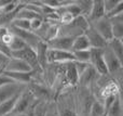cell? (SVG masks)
<instances>
[{
  "label": "cell",
  "instance_id": "2e32d148",
  "mask_svg": "<svg viewBox=\"0 0 123 116\" xmlns=\"http://www.w3.org/2000/svg\"><path fill=\"white\" fill-rule=\"evenodd\" d=\"M21 92L16 93V95L13 96L12 98H10V99H8L6 101H4L3 103L0 104V116H9L12 113L13 109H14V105H15V103H16Z\"/></svg>",
  "mask_w": 123,
  "mask_h": 116
},
{
  "label": "cell",
  "instance_id": "4316f807",
  "mask_svg": "<svg viewBox=\"0 0 123 116\" xmlns=\"http://www.w3.org/2000/svg\"><path fill=\"white\" fill-rule=\"evenodd\" d=\"M74 67H76L77 74H78L79 77H80V76L87 69V67L90 66L89 63H81V62H76V61L74 62Z\"/></svg>",
  "mask_w": 123,
  "mask_h": 116
},
{
  "label": "cell",
  "instance_id": "7a4b0ae2",
  "mask_svg": "<svg viewBox=\"0 0 123 116\" xmlns=\"http://www.w3.org/2000/svg\"><path fill=\"white\" fill-rule=\"evenodd\" d=\"M8 28L11 30V33H13L16 37L22 39V40L25 42L26 46H28L29 48H31V49H34V50L36 49L38 43L40 42V41H42L34 32H31V30L18 29V28L14 27V26H12V25H10Z\"/></svg>",
  "mask_w": 123,
  "mask_h": 116
},
{
  "label": "cell",
  "instance_id": "e0dca14e",
  "mask_svg": "<svg viewBox=\"0 0 123 116\" xmlns=\"http://www.w3.org/2000/svg\"><path fill=\"white\" fill-rule=\"evenodd\" d=\"M107 47L111 50V52L119 59V61L123 64V42H122V40L112 38L111 40H109L107 42Z\"/></svg>",
  "mask_w": 123,
  "mask_h": 116
},
{
  "label": "cell",
  "instance_id": "44dd1931",
  "mask_svg": "<svg viewBox=\"0 0 123 116\" xmlns=\"http://www.w3.org/2000/svg\"><path fill=\"white\" fill-rule=\"evenodd\" d=\"M74 56V61L76 62H81V63H89L91 60V50H81V51H74L72 52Z\"/></svg>",
  "mask_w": 123,
  "mask_h": 116
},
{
  "label": "cell",
  "instance_id": "5bb4252c",
  "mask_svg": "<svg viewBox=\"0 0 123 116\" xmlns=\"http://www.w3.org/2000/svg\"><path fill=\"white\" fill-rule=\"evenodd\" d=\"M112 26V38L122 40L123 39V13L109 19Z\"/></svg>",
  "mask_w": 123,
  "mask_h": 116
},
{
  "label": "cell",
  "instance_id": "603a6c76",
  "mask_svg": "<svg viewBox=\"0 0 123 116\" xmlns=\"http://www.w3.org/2000/svg\"><path fill=\"white\" fill-rule=\"evenodd\" d=\"M105 114H106V112H105V108L103 105V103L100 101L94 100L93 104L90 109L89 116H103Z\"/></svg>",
  "mask_w": 123,
  "mask_h": 116
},
{
  "label": "cell",
  "instance_id": "52a82bcc",
  "mask_svg": "<svg viewBox=\"0 0 123 116\" xmlns=\"http://www.w3.org/2000/svg\"><path fill=\"white\" fill-rule=\"evenodd\" d=\"M74 38L67 36H57L56 38L48 41L47 46L51 50H62V51H71L72 41Z\"/></svg>",
  "mask_w": 123,
  "mask_h": 116
},
{
  "label": "cell",
  "instance_id": "f1b7e54d",
  "mask_svg": "<svg viewBox=\"0 0 123 116\" xmlns=\"http://www.w3.org/2000/svg\"><path fill=\"white\" fill-rule=\"evenodd\" d=\"M43 23V17H37V19H34L32 21H30V30L31 32H36Z\"/></svg>",
  "mask_w": 123,
  "mask_h": 116
},
{
  "label": "cell",
  "instance_id": "cb8c5ba5",
  "mask_svg": "<svg viewBox=\"0 0 123 116\" xmlns=\"http://www.w3.org/2000/svg\"><path fill=\"white\" fill-rule=\"evenodd\" d=\"M76 3L78 4V7L80 8L81 13H82L83 16L87 17L90 11H91L93 1H92V0H90V1H89V0H80V1H76Z\"/></svg>",
  "mask_w": 123,
  "mask_h": 116
},
{
  "label": "cell",
  "instance_id": "5b68a950",
  "mask_svg": "<svg viewBox=\"0 0 123 116\" xmlns=\"http://www.w3.org/2000/svg\"><path fill=\"white\" fill-rule=\"evenodd\" d=\"M48 64H64L68 62H74V56L71 51L62 50H48Z\"/></svg>",
  "mask_w": 123,
  "mask_h": 116
},
{
  "label": "cell",
  "instance_id": "9a60e30c",
  "mask_svg": "<svg viewBox=\"0 0 123 116\" xmlns=\"http://www.w3.org/2000/svg\"><path fill=\"white\" fill-rule=\"evenodd\" d=\"M23 6H24L23 1H21V4L18 6V8L15 9V10L12 11V12H8V13L0 12V28L9 27V26L12 24V22L15 20L17 12H18V11L23 8Z\"/></svg>",
  "mask_w": 123,
  "mask_h": 116
},
{
  "label": "cell",
  "instance_id": "f546056e",
  "mask_svg": "<svg viewBox=\"0 0 123 116\" xmlns=\"http://www.w3.org/2000/svg\"><path fill=\"white\" fill-rule=\"evenodd\" d=\"M10 84H16V82H14L11 78H9L8 76L3 75V74H0V87L2 86H6V85H10Z\"/></svg>",
  "mask_w": 123,
  "mask_h": 116
},
{
  "label": "cell",
  "instance_id": "ba28073f",
  "mask_svg": "<svg viewBox=\"0 0 123 116\" xmlns=\"http://www.w3.org/2000/svg\"><path fill=\"white\" fill-rule=\"evenodd\" d=\"M3 71L11 72V73H28V72H31L32 69L24 61L16 58H10L6 64L4 65Z\"/></svg>",
  "mask_w": 123,
  "mask_h": 116
},
{
  "label": "cell",
  "instance_id": "ffe728a7",
  "mask_svg": "<svg viewBox=\"0 0 123 116\" xmlns=\"http://www.w3.org/2000/svg\"><path fill=\"white\" fill-rule=\"evenodd\" d=\"M24 3V2H23ZM41 15H39V14H37V13H35V12H32V11H30V10H28V9H26V8H24V6H23V8L21 9V10L17 12V14H16V17L15 19H19V20H25V21H32L34 19H37V17H40ZM42 17V16H41Z\"/></svg>",
  "mask_w": 123,
  "mask_h": 116
},
{
  "label": "cell",
  "instance_id": "9c48e42d",
  "mask_svg": "<svg viewBox=\"0 0 123 116\" xmlns=\"http://www.w3.org/2000/svg\"><path fill=\"white\" fill-rule=\"evenodd\" d=\"M27 87V85H21V84H10L6 86L0 87V104L3 103L8 99L12 98L16 93L23 91Z\"/></svg>",
  "mask_w": 123,
  "mask_h": 116
},
{
  "label": "cell",
  "instance_id": "d4e9b609",
  "mask_svg": "<svg viewBox=\"0 0 123 116\" xmlns=\"http://www.w3.org/2000/svg\"><path fill=\"white\" fill-rule=\"evenodd\" d=\"M121 1L122 0H103V2H104L105 13L108 14V13L110 12V11H112Z\"/></svg>",
  "mask_w": 123,
  "mask_h": 116
},
{
  "label": "cell",
  "instance_id": "d6986e66",
  "mask_svg": "<svg viewBox=\"0 0 123 116\" xmlns=\"http://www.w3.org/2000/svg\"><path fill=\"white\" fill-rule=\"evenodd\" d=\"M106 116H122V100H121V93L118 95L116 98L112 105L107 110Z\"/></svg>",
  "mask_w": 123,
  "mask_h": 116
},
{
  "label": "cell",
  "instance_id": "7c38bea8",
  "mask_svg": "<svg viewBox=\"0 0 123 116\" xmlns=\"http://www.w3.org/2000/svg\"><path fill=\"white\" fill-rule=\"evenodd\" d=\"M106 15L105 13V9H104V2L103 0H94L93 3H92V8L90 11L89 15H87V21L89 23L94 21H97V20L102 19Z\"/></svg>",
  "mask_w": 123,
  "mask_h": 116
},
{
  "label": "cell",
  "instance_id": "277c9868",
  "mask_svg": "<svg viewBox=\"0 0 123 116\" xmlns=\"http://www.w3.org/2000/svg\"><path fill=\"white\" fill-rule=\"evenodd\" d=\"M90 25H91L107 42L112 39V26H111V23L108 17L104 16V17H102V19L97 20V21L91 22Z\"/></svg>",
  "mask_w": 123,
  "mask_h": 116
},
{
  "label": "cell",
  "instance_id": "3957f363",
  "mask_svg": "<svg viewBox=\"0 0 123 116\" xmlns=\"http://www.w3.org/2000/svg\"><path fill=\"white\" fill-rule=\"evenodd\" d=\"M91 50V60L90 64L93 66V68L96 71V73L100 76H107L108 71H107L106 63L104 60V49H90Z\"/></svg>",
  "mask_w": 123,
  "mask_h": 116
},
{
  "label": "cell",
  "instance_id": "7402d4cb",
  "mask_svg": "<svg viewBox=\"0 0 123 116\" xmlns=\"http://www.w3.org/2000/svg\"><path fill=\"white\" fill-rule=\"evenodd\" d=\"M60 24H51L50 23L49 27H48V30H47V34L44 36V39L43 41L44 42H48V41L52 40V39L56 38L58 36V32H60Z\"/></svg>",
  "mask_w": 123,
  "mask_h": 116
},
{
  "label": "cell",
  "instance_id": "484cf974",
  "mask_svg": "<svg viewBox=\"0 0 123 116\" xmlns=\"http://www.w3.org/2000/svg\"><path fill=\"white\" fill-rule=\"evenodd\" d=\"M43 116H58L57 115V111H56V105L54 100L48 102L47 104V109H45V112Z\"/></svg>",
  "mask_w": 123,
  "mask_h": 116
},
{
  "label": "cell",
  "instance_id": "ac0fdd59",
  "mask_svg": "<svg viewBox=\"0 0 123 116\" xmlns=\"http://www.w3.org/2000/svg\"><path fill=\"white\" fill-rule=\"evenodd\" d=\"M90 49V45L87 41L85 35H80V36L76 37L72 41V47H71V52L74 51H81V50H87Z\"/></svg>",
  "mask_w": 123,
  "mask_h": 116
},
{
  "label": "cell",
  "instance_id": "8fae6325",
  "mask_svg": "<svg viewBox=\"0 0 123 116\" xmlns=\"http://www.w3.org/2000/svg\"><path fill=\"white\" fill-rule=\"evenodd\" d=\"M98 74L96 73V71L93 68L91 64L87 67V69L79 77V82H78V86L80 88H85V89H90L91 90L93 84L95 82L96 78H97Z\"/></svg>",
  "mask_w": 123,
  "mask_h": 116
},
{
  "label": "cell",
  "instance_id": "30bf717a",
  "mask_svg": "<svg viewBox=\"0 0 123 116\" xmlns=\"http://www.w3.org/2000/svg\"><path fill=\"white\" fill-rule=\"evenodd\" d=\"M62 65V68H63L64 75H65L66 82L69 85V87L71 88H76L78 86V82H79V76L77 74L76 67H74V62H68V63H64Z\"/></svg>",
  "mask_w": 123,
  "mask_h": 116
},
{
  "label": "cell",
  "instance_id": "8992f818",
  "mask_svg": "<svg viewBox=\"0 0 123 116\" xmlns=\"http://www.w3.org/2000/svg\"><path fill=\"white\" fill-rule=\"evenodd\" d=\"M84 35L86 37L87 41H89L90 49H104V48H106L107 41L91 25L85 30Z\"/></svg>",
  "mask_w": 123,
  "mask_h": 116
},
{
  "label": "cell",
  "instance_id": "4fadbf2b",
  "mask_svg": "<svg viewBox=\"0 0 123 116\" xmlns=\"http://www.w3.org/2000/svg\"><path fill=\"white\" fill-rule=\"evenodd\" d=\"M48 50H49V48L47 46V42H44V41H40L35 49L39 66L41 67L42 71L48 66Z\"/></svg>",
  "mask_w": 123,
  "mask_h": 116
},
{
  "label": "cell",
  "instance_id": "6da1fadb",
  "mask_svg": "<svg viewBox=\"0 0 123 116\" xmlns=\"http://www.w3.org/2000/svg\"><path fill=\"white\" fill-rule=\"evenodd\" d=\"M11 58H16L19 60L24 61L25 63H27L30 67H31L32 71L38 72V73H42V69L39 66L38 60H37V55L36 52L34 49L29 48L28 46L24 47L23 49L18 50V51H14L11 52Z\"/></svg>",
  "mask_w": 123,
  "mask_h": 116
},
{
  "label": "cell",
  "instance_id": "1f68e13d",
  "mask_svg": "<svg viewBox=\"0 0 123 116\" xmlns=\"http://www.w3.org/2000/svg\"><path fill=\"white\" fill-rule=\"evenodd\" d=\"M3 68H4V66H0V74L3 72Z\"/></svg>",
  "mask_w": 123,
  "mask_h": 116
},
{
  "label": "cell",
  "instance_id": "4dcf8cb0",
  "mask_svg": "<svg viewBox=\"0 0 123 116\" xmlns=\"http://www.w3.org/2000/svg\"><path fill=\"white\" fill-rule=\"evenodd\" d=\"M9 61V58L8 56H6L3 53H1L0 52V66H4V65L6 64V62Z\"/></svg>",
  "mask_w": 123,
  "mask_h": 116
},
{
  "label": "cell",
  "instance_id": "83f0119b",
  "mask_svg": "<svg viewBox=\"0 0 123 116\" xmlns=\"http://www.w3.org/2000/svg\"><path fill=\"white\" fill-rule=\"evenodd\" d=\"M121 13H123V0L113 9L112 11H110V12H109L108 14H106L105 16L110 19V17H113V16H116V15H119V14H121Z\"/></svg>",
  "mask_w": 123,
  "mask_h": 116
}]
</instances>
